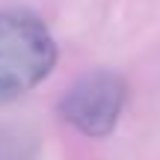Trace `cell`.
Returning <instances> with one entry per match:
<instances>
[{"mask_svg":"<svg viewBox=\"0 0 160 160\" xmlns=\"http://www.w3.org/2000/svg\"><path fill=\"white\" fill-rule=\"evenodd\" d=\"M57 65V42L45 21L27 9L0 12V104L42 83Z\"/></svg>","mask_w":160,"mask_h":160,"instance_id":"6da1fadb","label":"cell"},{"mask_svg":"<svg viewBox=\"0 0 160 160\" xmlns=\"http://www.w3.org/2000/svg\"><path fill=\"white\" fill-rule=\"evenodd\" d=\"M128 98V86L116 71H92L65 92L59 113L86 137H107L116 128Z\"/></svg>","mask_w":160,"mask_h":160,"instance_id":"7a4b0ae2","label":"cell"}]
</instances>
